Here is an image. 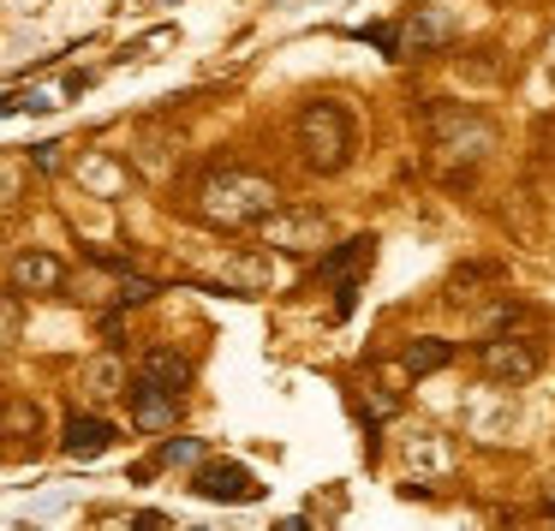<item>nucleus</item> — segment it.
<instances>
[{
    "label": "nucleus",
    "mask_w": 555,
    "mask_h": 531,
    "mask_svg": "<svg viewBox=\"0 0 555 531\" xmlns=\"http://www.w3.org/2000/svg\"><path fill=\"white\" fill-rule=\"evenodd\" d=\"M424 144H430V156L454 161L460 180L472 185V173L502 144V126L483 108H466V102H424Z\"/></svg>",
    "instance_id": "nucleus-2"
},
{
    "label": "nucleus",
    "mask_w": 555,
    "mask_h": 531,
    "mask_svg": "<svg viewBox=\"0 0 555 531\" xmlns=\"http://www.w3.org/2000/svg\"><path fill=\"white\" fill-rule=\"evenodd\" d=\"M126 406H132V424H138L144 436H173V424L185 418V394H180V388L144 383V376L126 388Z\"/></svg>",
    "instance_id": "nucleus-7"
},
{
    "label": "nucleus",
    "mask_w": 555,
    "mask_h": 531,
    "mask_svg": "<svg viewBox=\"0 0 555 531\" xmlns=\"http://www.w3.org/2000/svg\"><path fill=\"white\" fill-rule=\"evenodd\" d=\"M204 459V442H192V436H173V442H162L156 466H197Z\"/></svg>",
    "instance_id": "nucleus-19"
},
{
    "label": "nucleus",
    "mask_w": 555,
    "mask_h": 531,
    "mask_svg": "<svg viewBox=\"0 0 555 531\" xmlns=\"http://www.w3.org/2000/svg\"><path fill=\"white\" fill-rule=\"evenodd\" d=\"M257 228H263L269 251H323L328 233H335L317 204H275L263 221H257Z\"/></svg>",
    "instance_id": "nucleus-5"
},
{
    "label": "nucleus",
    "mask_w": 555,
    "mask_h": 531,
    "mask_svg": "<svg viewBox=\"0 0 555 531\" xmlns=\"http://www.w3.org/2000/svg\"><path fill=\"white\" fill-rule=\"evenodd\" d=\"M108 442H120V430H114L108 418H90V412H73V418H66V454L73 459H96Z\"/></svg>",
    "instance_id": "nucleus-13"
},
{
    "label": "nucleus",
    "mask_w": 555,
    "mask_h": 531,
    "mask_svg": "<svg viewBox=\"0 0 555 531\" xmlns=\"http://www.w3.org/2000/svg\"><path fill=\"white\" fill-rule=\"evenodd\" d=\"M352 144H359V126L340 108L335 96H311L299 114H293V150H299V168L317 173V180H335L347 173Z\"/></svg>",
    "instance_id": "nucleus-3"
},
{
    "label": "nucleus",
    "mask_w": 555,
    "mask_h": 531,
    "mask_svg": "<svg viewBox=\"0 0 555 531\" xmlns=\"http://www.w3.org/2000/svg\"><path fill=\"white\" fill-rule=\"evenodd\" d=\"M0 442H7V454H13V448H37L42 442V406L30 394L0 400Z\"/></svg>",
    "instance_id": "nucleus-11"
},
{
    "label": "nucleus",
    "mask_w": 555,
    "mask_h": 531,
    "mask_svg": "<svg viewBox=\"0 0 555 531\" xmlns=\"http://www.w3.org/2000/svg\"><path fill=\"white\" fill-rule=\"evenodd\" d=\"M460 78H466V85H495V78H502V66H495V49H478V54H466V66H460Z\"/></svg>",
    "instance_id": "nucleus-20"
},
{
    "label": "nucleus",
    "mask_w": 555,
    "mask_h": 531,
    "mask_svg": "<svg viewBox=\"0 0 555 531\" xmlns=\"http://www.w3.org/2000/svg\"><path fill=\"white\" fill-rule=\"evenodd\" d=\"M371 251H376V233H364V239H347L335 257H323V263H317V275H340V281H352L359 269H371Z\"/></svg>",
    "instance_id": "nucleus-16"
},
{
    "label": "nucleus",
    "mask_w": 555,
    "mask_h": 531,
    "mask_svg": "<svg viewBox=\"0 0 555 531\" xmlns=\"http://www.w3.org/2000/svg\"><path fill=\"white\" fill-rule=\"evenodd\" d=\"M406 49L412 54H442V49H454V37H460V18L448 13V7H418V13H406Z\"/></svg>",
    "instance_id": "nucleus-9"
},
{
    "label": "nucleus",
    "mask_w": 555,
    "mask_h": 531,
    "mask_svg": "<svg viewBox=\"0 0 555 531\" xmlns=\"http://www.w3.org/2000/svg\"><path fill=\"white\" fill-rule=\"evenodd\" d=\"M507 281V269L502 263H460L454 275H448V305L454 311H472V305H483V293H495Z\"/></svg>",
    "instance_id": "nucleus-10"
},
{
    "label": "nucleus",
    "mask_w": 555,
    "mask_h": 531,
    "mask_svg": "<svg viewBox=\"0 0 555 531\" xmlns=\"http://www.w3.org/2000/svg\"><path fill=\"white\" fill-rule=\"evenodd\" d=\"M138 376L144 383H162V388H192V359H185L180 347H144V359H138Z\"/></svg>",
    "instance_id": "nucleus-12"
},
{
    "label": "nucleus",
    "mask_w": 555,
    "mask_h": 531,
    "mask_svg": "<svg viewBox=\"0 0 555 531\" xmlns=\"http://www.w3.org/2000/svg\"><path fill=\"white\" fill-rule=\"evenodd\" d=\"M0 197H18V180H13V168H0Z\"/></svg>",
    "instance_id": "nucleus-23"
},
{
    "label": "nucleus",
    "mask_w": 555,
    "mask_h": 531,
    "mask_svg": "<svg viewBox=\"0 0 555 531\" xmlns=\"http://www.w3.org/2000/svg\"><path fill=\"white\" fill-rule=\"evenodd\" d=\"M550 132H555V126H550Z\"/></svg>",
    "instance_id": "nucleus-25"
},
{
    "label": "nucleus",
    "mask_w": 555,
    "mask_h": 531,
    "mask_svg": "<svg viewBox=\"0 0 555 531\" xmlns=\"http://www.w3.org/2000/svg\"><path fill=\"white\" fill-rule=\"evenodd\" d=\"M519 316H526V305H519V299H495L490 316H483V328H490V335H502V328L519 323Z\"/></svg>",
    "instance_id": "nucleus-21"
},
{
    "label": "nucleus",
    "mask_w": 555,
    "mask_h": 531,
    "mask_svg": "<svg viewBox=\"0 0 555 531\" xmlns=\"http://www.w3.org/2000/svg\"><path fill=\"white\" fill-rule=\"evenodd\" d=\"M18 335H25V305L18 293H0V359H13Z\"/></svg>",
    "instance_id": "nucleus-18"
},
{
    "label": "nucleus",
    "mask_w": 555,
    "mask_h": 531,
    "mask_svg": "<svg viewBox=\"0 0 555 531\" xmlns=\"http://www.w3.org/2000/svg\"><path fill=\"white\" fill-rule=\"evenodd\" d=\"M454 364V340H442V335H424V340H406V352H400V371L418 383V376H436V371H448Z\"/></svg>",
    "instance_id": "nucleus-14"
},
{
    "label": "nucleus",
    "mask_w": 555,
    "mask_h": 531,
    "mask_svg": "<svg viewBox=\"0 0 555 531\" xmlns=\"http://www.w3.org/2000/svg\"><path fill=\"white\" fill-rule=\"evenodd\" d=\"M78 185L96 197H114V192H126V168L114 156H102V150H90V156H78Z\"/></svg>",
    "instance_id": "nucleus-15"
},
{
    "label": "nucleus",
    "mask_w": 555,
    "mask_h": 531,
    "mask_svg": "<svg viewBox=\"0 0 555 531\" xmlns=\"http://www.w3.org/2000/svg\"><path fill=\"white\" fill-rule=\"evenodd\" d=\"M543 364H550V340L543 335H514V328H502V335H490L478 347V376L490 388H526L543 376Z\"/></svg>",
    "instance_id": "nucleus-4"
},
{
    "label": "nucleus",
    "mask_w": 555,
    "mask_h": 531,
    "mask_svg": "<svg viewBox=\"0 0 555 531\" xmlns=\"http://www.w3.org/2000/svg\"><path fill=\"white\" fill-rule=\"evenodd\" d=\"M550 507H555V478H550Z\"/></svg>",
    "instance_id": "nucleus-24"
},
{
    "label": "nucleus",
    "mask_w": 555,
    "mask_h": 531,
    "mask_svg": "<svg viewBox=\"0 0 555 531\" xmlns=\"http://www.w3.org/2000/svg\"><path fill=\"white\" fill-rule=\"evenodd\" d=\"M30 156H37V168H54V161H61V144H42V150H30Z\"/></svg>",
    "instance_id": "nucleus-22"
},
{
    "label": "nucleus",
    "mask_w": 555,
    "mask_h": 531,
    "mask_svg": "<svg viewBox=\"0 0 555 531\" xmlns=\"http://www.w3.org/2000/svg\"><path fill=\"white\" fill-rule=\"evenodd\" d=\"M281 204V185L269 173L251 168H209L204 180L192 185V216L204 221L209 233H245Z\"/></svg>",
    "instance_id": "nucleus-1"
},
{
    "label": "nucleus",
    "mask_w": 555,
    "mask_h": 531,
    "mask_svg": "<svg viewBox=\"0 0 555 531\" xmlns=\"http://www.w3.org/2000/svg\"><path fill=\"white\" fill-rule=\"evenodd\" d=\"M7 281H13L18 299H49V293L66 287V263L54 251H42V245H25V251H13V263H7Z\"/></svg>",
    "instance_id": "nucleus-8"
},
{
    "label": "nucleus",
    "mask_w": 555,
    "mask_h": 531,
    "mask_svg": "<svg viewBox=\"0 0 555 531\" xmlns=\"http://www.w3.org/2000/svg\"><path fill=\"white\" fill-rule=\"evenodd\" d=\"M85 388H90V394H126V364L108 359V352H102V359H90Z\"/></svg>",
    "instance_id": "nucleus-17"
},
{
    "label": "nucleus",
    "mask_w": 555,
    "mask_h": 531,
    "mask_svg": "<svg viewBox=\"0 0 555 531\" xmlns=\"http://www.w3.org/2000/svg\"><path fill=\"white\" fill-rule=\"evenodd\" d=\"M192 490L204 495V502H221V507H240V502H257L263 495V483H257L251 466H240V459H197L192 471Z\"/></svg>",
    "instance_id": "nucleus-6"
}]
</instances>
